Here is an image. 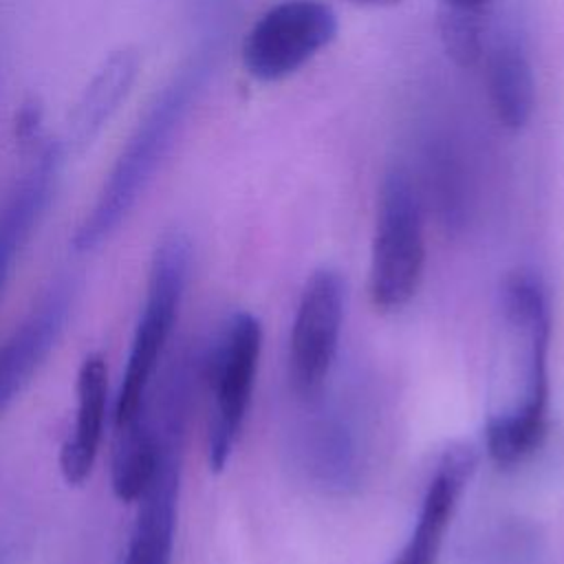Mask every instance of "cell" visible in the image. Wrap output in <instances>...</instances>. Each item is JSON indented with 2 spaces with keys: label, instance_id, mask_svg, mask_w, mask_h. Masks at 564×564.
<instances>
[{
  "label": "cell",
  "instance_id": "e0dca14e",
  "mask_svg": "<svg viewBox=\"0 0 564 564\" xmlns=\"http://www.w3.org/2000/svg\"><path fill=\"white\" fill-rule=\"evenodd\" d=\"M2 560H4V555H2V546H0V564H2Z\"/></svg>",
  "mask_w": 564,
  "mask_h": 564
},
{
  "label": "cell",
  "instance_id": "5bb4252c",
  "mask_svg": "<svg viewBox=\"0 0 564 564\" xmlns=\"http://www.w3.org/2000/svg\"><path fill=\"white\" fill-rule=\"evenodd\" d=\"M139 73V55L134 48L115 51L82 90L70 117L66 141L84 150L90 145L130 95Z\"/></svg>",
  "mask_w": 564,
  "mask_h": 564
},
{
  "label": "cell",
  "instance_id": "277c9868",
  "mask_svg": "<svg viewBox=\"0 0 564 564\" xmlns=\"http://www.w3.org/2000/svg\"><path fill=\"white\" fill-rule=\"evenodd\" d=\"M425 262L423 209L410 174L394 165L379 189L370 260V295L377 308L394 311L416 293Z\"/></svg>",
  "mask_w": 564,
  "mask_h": 564
},
{
  "label": "cell",
  "instance_id": "4fadbf2b",
  "mask_svg": "<svg viewBox=\"0 0 564 564\" xmlns=\"http://www.w3.org/2000/svg\"><path fill=\"white\" fill-rule=\"evenodd\" d=\"M489 104L498 123L522 130L535 108V75L522 37L516 31L496 35L487 57Z\"/></svg>",
  "mask_w": 564,
  "mask_h": 564
},
{
  "label": "cell",
  "instance_id": "5b68a950",
  "mask_svg": "<svg viewBox=\"0 0 564 564\" xmlns=\"http://www.w3.org/2000/svg\"><path fill=\"white\" fill-rule=\"evenodd\" d=\"M262 346V326L247 311H236L223 326L209 359L212 416L207 436V456L214 471L225 469L251 401L258 359Z\"/></svg>",
  "mask_w": 564,
  "mask_h": 564
},
{
  "label": "cell",
  "instance_id": "7a4b0ae2",
  "mask_svg": "<svg viewBox=\"0 0 564 564\" xmlns=\"http://www.w3.org/2000/svg\"><path fill=\"white\" fill-rule=\"evenodd\" d=\"M214 68V44L194 51L156 90L121 145L90 209L73 234V249H99L130 216L137 200L170 154L189 110Z\"/></svg>",
  "mask_w": 564,
  "mask_h": 564
},
{
  "label": "cell",
  "instance_id": "52a82bcc",
  "mask_svg": "<svg viewBox=\"0 0 564 564\" xmlns=\"http://www.w3.org/2000/svg\"><path fill=\"white\" fill-rule=\"evenodd\" d=\"M183 412V390L167 388L161 425L154 430L159 441L156 467L137 500L139 511L130 531L123 564H170L172 560L181 482Z\"/></svg>",
  "mask_w": 564,
  "mask_h": 564
},
{
  "label": "cell",
  "instance_id": "30bf717a",
  "mask_svg": "<svg viewBox=\"0 0 564 564\" xmlns=\"http://www.w3.org/2000/svg\"><path fill=\"white\" fill-rule=\"evenodd\" d=\"M474 467L476 452L469 445H452L445 449L427 482L416 527L392 564H436L445 529Z\"/></svg>",
  "mask_w": 564,
  "mask_h": 564
},
{
  "label": "cell",
  "instance_id": "9c48e42d",
  "mask_svg": "<svg viewBox=\"0 0 564 564\" xmlns=\"http://www.w3.org/2000/svg\"><path fill=\"white\" fill-rule=\"evenodd\" d=\"M70 311V286L55 284L0 344V414L24 390L57 344Z\"/></svg>",
  "mask_w": 564,
  "mask_h": 564
},
{
  "label": "cell",
  "instance_id": "7c38bea8",
  "mask_svg": "<svg viewBox=\"0 0 564 564\" xmlns=\"http://www.w3.org/2000/svg\"><path fill=\"white\" fill-rule=\"evenodd\" d=\"M75 425L59 449V471L68 485L88 480L104 438L108 410V366L101 352L84 357L77 370Z\"/></svg>",
  "mask_w": 564,
  "mask_h": 564
},
{
  "label": "cell",
  "instance_id": "9a60e30c",
  "mask_svg": "<svg viewBox=\"0 0 564 564\" xmlns=\"http://www.w3.org/2000/svg\"><path fill=\"white\" fill-rule=\"evenodd\" d=\"M491 0H441L438 31L454 64L469 68L482 55Z\"/></svg>",
  "mask_w": 564,
  "mask_h": 564
},
{
  "label": "cell",
  "instance_id": "8fae6325",
  "mask_svg": "<svg viewBox=\"0 0 564 564\" xmlns=\"http://www.w3.org/2000/svg\"><path fill=\"white\" fill-rule=\"evenodd\" d=\"M62 156L64 152L59 143H46L26 172L15 181L0 207V295L22 247L53 196Z\"/></svg>",
  "mask_w": 564,
  "mask_h": 564
},
{
  "label": "cell",
  "instance_id": "6da1fadb",
  "mask_svg": "<svg viewBox=\"0 0 564 564\" xmlns=\"http://www.w3.org/2000/svg\"><path fill=\"white\" fill-rule=\"evenodd\" d=\"M551 308L531 269L507 275L496 319L485 445L500 467L524 460L544 438L549 410Z\"/></svg>",
  "mask_w": 564,
  "mask_h": 564
},
{
  "label": "cell",
  "instance_id": "3957f363",
  "mask_svg": "<svg viewBox=\"0 0 564 564\" xmlns=\"http://www.w3.org/2000/svg\"><path fill=\"white\" fill-rule=\"evenodd\" d=\"M192 267V245L185 234L172 231L161 238L152 253L145 302L137 322L126 370L115 399V432L145 421L148 392L178 319Z\"/></svg>",
  "mask_w": 564,
  "mask_h": 564
},
{
  "label": "cell",
  "instance_id": "8992f818",
  "mask_svg": "<svg viewBox=\"0 0 564 564\" xmlns=\"http://www.w3.org/2000/svg\"><path fill=\"white\" fill-rule=\"evenodd\" d=\"M330 4L319 0H282L269 7L247 31L242 64L258 82H280L297 73L337 35Z\"/></svg>",
  "mask_w": 564,
  "mask_h": 564
},
{
  "label": "cell",
  "instance_id": "2e32d148",
  "mask_svg": "<svg viewBox=\"0 0 564 564\" xmlns=\"http://www.w3.org/2000/svg\"><path fill=\"white\" fill-rule=\"evenodd\" d=\"M352 2L370 4V7H386V4H394V2H399V0H352Z\"/></svg>",
  "mask_w": 564,
  "mask_h": 564
},
{
  "label": "cell",
  "instance_id": "ba28073f",
  "mask_svg": "<svg viewBox=\"0 0 564 564\" xmlns=\"http://www.w3.org/2000/svg\"><path fill=\"white\" fill-rule=\"evenodd\" d=\"M346 284L339 271L322 267L306 280L291 330L289 372L300 397H313L326 381L341 333Z\"/></svg>",
  "mask_w": 564,
  "mask_h": 564
}]
</instances>
